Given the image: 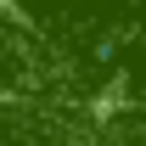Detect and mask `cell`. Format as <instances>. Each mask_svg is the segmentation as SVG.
<instances>
[{"label":"cell","mask_w":146,"mask_h":146,"mask_svg":"<svg viewBox=\"0 0 146 146\" xmlns=\"http://www.w3.org/2000/svg\"><path fill=\"white\" fill-rule=\"evenodd\" d=\"M6 68H11V39L0 34V79H6Z\"/></svg>","instance_id":"cell-1"}]
</instances>
